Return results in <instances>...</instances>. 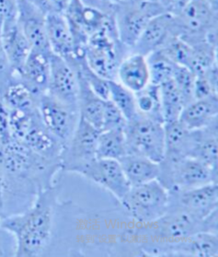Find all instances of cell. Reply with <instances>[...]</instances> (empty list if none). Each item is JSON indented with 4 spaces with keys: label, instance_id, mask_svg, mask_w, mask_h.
<instances>
[{
    "label": "cell",
    "instance_id": "obj_1",
    "mask_svg": "<svg viewBox=\"0 0 218 257\" xmlns=\"http://www.w3.org/2000/svg\"><path fill=\"white\" fill-rule=\"evenodd\" d=\"M57 201L58 190L52 186L40 192L25 211L0 220V226L16 238V257H39L47 253L53 237Z\"/></svg>",
    "mask_w": 218,
    "mask_h": 257
},
{
    "label": "cell",
    "instance_id": "obj_2",
    "mask_svg": "<svg viewBox=\"0 0 218 257\" xmlns=\"http://www.w3.org/2000/svg\"><path fill=\"white\" fill-rule=\"evenodd\" d=\"M217 211L204 220L194 217L181 207L169 203V208L161 217L153 222L137 225L125 231L126 241L136 243L143 254L157 246L208 231L217 233Z\"/></svg>",
    "mask_w": 218,
    "mask_h": 257
},
{
    "label": "cell",
    "instance_id": "obj_3",
    "mask_svg": "<svg viewBox=\"0 0 218 257\" xmlns=\"http://www.w3.org/2000/svg\"><path fill=\"white\" fill-rule=\"evenodd\" d=\"M0 169L37 193L55 186L61 163L35 153L16 140L0 146Z\"/></svg>",
    "mask_w": 218,
    "mask_h": 257
},
{
    "label": "cell",
    "instance_id": "obj_4",
    "mask_svg": "<svg viewBox=\"0 0 218 257\" xmlns=\"http://www.w3.org/2000/svg\"><path fill=\"white\" fill-rule=\"evenodd\" d=\"M5 108L12 140L49 160L61 163L63 146L44 125L38 106L27 109Z\"/></svg>",
    "mask_w": 218,
    "mask_h": 257
},
{
    "label": "cell",
    "instance_id": "obj_5",
    "mask_svg": "<svg viewBox=\"0 0 218 257\" xmlns=\"http://www.w3.org/2000/svg\"><path fill=\"white\" fill-rule=\"evenodd\" d=\"M130 52L120 42L113 21L89 37L85 58L96 74L106 80H115L119 63Z\"/></svg>",
    "mask_w": 218,
    "mask_h": 257
},
{
    "label": "cell",
    "instance_id": "obj_6",
    "mask_svg": "<svg viewBox=\"0 0 218 257\" xmlns=\"http://www.w3.org/2000/svg\"><path fill=\"white\" fill-rule=\"evenodd\" d=\"M128 216L137 225L153 222L167 211L170 195L158 180L130 186L119 201Z\"/></svg>",
    "mask_w": 218,
    "mask_h": 257
},
{
    "label": "cell",
    "instance_id": "obj_7",
    "mask_svg": "<svg viewBox=\"0 0 218 257\" xmlns=\"http://www.w3.org/2000/svg\"><path fill=\"white\" fill-rule=\"evenodd\" d=\"M159 165L157 180L169 192L183 191L217 182V169H212L193 157H182L176 161L163 159Z\"/></svg>",
    "mask_w": 218,
    "mask_h": 257
},
{
    "label": "cell",
    "instance_id": "obj_8",
    "mask_svg": "<svg viewBox=\"0 0 218 257\" xmlns=\"http://www.w3.org/2000/svg\"><path fill=\"white\" fill-rule=\"evenodd\" d=\"M178 38L189 45L217 42L218 10L204 0H191L174 16Z\"/></svg>",
    "mask_w": 218,
    "mask_h": 257
},
{
    "label": "cell",
    "instance_id": "obj_9",
    "mask_svg": "<svg viewBox=\"0 0 218 257\" xmlns=\"http://www.w3.org/2000/svg\"><path fill=\"white\" fill-rule=\"evenodd\" d=\"M126 154L147 157L159 163L164 156V123L136 114L124 128Z\"/></svg>",
    "mask_w": 218,
    "mask_h": 257
},
{
    "label": "cell",
    "instance_id": "obj_10",
    "mask_svg": "<svg viewBox=\"0 0 218 257\" xmlns=\"http://www.w3.org/2000/svg\"><path fill=\"white\" fill-rule=\"evenodd\" d=\"M162 13L165 12L157 1L117 2L114 22L123 46L130 52L148 23Z\"/></svg>",
    "mask_w": 218,
    "mask_h": 257
},
{
    "label": "cell",
    "instance_id": "obj_11",
    "mask_svg": "<svg viewBox=\"0 0 218 257\" xmlns=\"http://www.w3.org/2000/svg\"><path fill=\"white\" fill-rule=\"evenodd\" d=\"M99 134L98 129L80 117L73 137L63 147L60 158L62 171L80 175L95 160Z\"/></svg>",
    "mask_w": 218,
    "mask_h": 257
},
{
    "label": "cell",
    "instance_id": "obj_12",
    "mask_svg": "<svg viewBox=\"0 0 218 257\" xmlns=\"http://www.w3.org/2000/svg\"><path fill=\"white\" fill-rule=\"evenodd\" d=\"M38 109L44 125L64 147L78 126L79 108L63 103L46 92L39 97Z\"/></svg>",
    "mask_w": 218,
    "mask_h": 257
},
{
    "label": "cell",
    "instance_id": "obj_13",
    "mask_svg": "<svg viewBox=\"0 0 218 257\" xmlns=\"http://www.w3.org/2000/svg\"><path fill=\"white\" fill-rule=\"evenodd\" d=\"M155 256L216 257L217 233L203 231L173 243L157 246L147 252Z\"/></svg>",
    "mask_w": 218,
    "mask_h": 257
},
{
    "label": "cell",
    "instance_id": "obj_14",
    "mask_svg": "<svg viewBox=\"0 0 218 257\" xmlns=\"http://www.w3.org/2000/svg\"><path fill=\"white\" fill-rule=\"evenodd\" d=\"M80 175L102 186L119 201L127 193L130 186L119 161L96 158Z\"/></svg>",
    "mask_w": 218,
    "mask_h": 257
},
{
    "label": "cell",
    "instance_id": "obj_15",
    "mask_svg": "<svg viewBox=\"0 0 218 257\" xmlns=\"http://www.w3.org/2000/svg\"><path fill=\"white\" fill-rule=\"evenodd\" d=\"M169 195L170 203L200 220L218 211V182L183 191H170Z\"/></svg>",
    "mask_w": 218,
    "mask_h": 257
},
{
    "label": "cell",
    "instance_id": "obj_16",
    "mask_svg": "<svg viewBox=\"0 0 218 257\" xmlns=\"http://www.w3.org/2000/svg\"><path fill=\"white\" fill-rule=\"evenodd\" d=\"M47 93L63 103L78 107L79 79L77 70L63 57L54 53H51L50 58Z\"/></svg>",
    "mask_w": 218,
    "mask_h": 257
},
{
    "label": "cell",
    "instance_id": "obj_17",
    "mask_svg": "<svg viewBox=\"0 0 218 257\" xmlns=\"http://www.w3.org/2000/svg\"><path fill=\"white\" fill-rule=\"evenodd\" d=\"M17 23L32 50L51 52L46 32V14L31 0H17Z\"/></svg>",
    "mask_w": 218,
    "mask_h": 257
},
{
    "label": "cell",
    "instance_id": "obj_18",
    "mask_svg": "<svg viewBox=\"0 0 218 257\" xmlns=\"http://www.w3.org/2000/svg\"><path fill=\"white\" fill-rule=\"evenodd\" d=\"M176 37L178 35L174 16L162 13L148 23L130 52H136L147 57L152 52L162 50Z\"/></svg>",
    "mask_w": 218,
    "mask_h": 257
},
{
    "label": "cell",
    "instance_id": "obj_19",
    "mask_svg": "<svg viewBox=\"0 0 218 257\" xmlns=\"http://www.w3.org/2000/svg\"><path fill=\"white\" fill-rule=\"evenodd\" d=\"M46 32L51 52L63 57L76 69L79 64L75 54L74 37L68 22L63 15H46Z\"/></svg>",
    "mask_w": 218,
    "mask_h": 257
},
{
    "label": "cell",
    "instance_id": "obj_20",
    "mask_svg": "<svg viewBox=\"0 0 218 257\" xmlns=\"http://www.w3.org/2000/svg\"><path fill=\"white\" fill-rule=\"evenodd\" d=\"M51 53L31 50L22 68L16 73L21 82L38 98L47 92Z\"/></svg>",
    "mask_w": 218,
    "mask_h": 257
},
{
    "label": "cell",
    "instance_id": "obj_21",
    "mask_svg": "<svg viewBox=\"0 0 218 257\" xmlns=\"http://www.w3.org/2000/svg\"><path fill=\"white\" fill-rule=\"evenodd\" d=\"M218 122L204 128L189 130L187 157L217 169Z\"/></svg>",
    "mask_w": 218,
    "mask_h": 257
},
{
    "label": "cell",
    "instance_id": "obj_22",
    "mask_svg": "<svg viewBox=\"0 0 218 257\" xmlns=\"http://www.w3.org/2000/svg\"><path fill=\"white\" fill-rule=\"evenodd\" d=\"M115 80L134 93L142 91L150 84L147 57L136 52L126 55L119 63Z\"/></svg>",
    "mask_w": 218,
    "mask_h": 257
},
{
    "label": "cell",
    "instance_id": "obj_23",
    "mask_svg": "<svg viewBox=\"0 0 218 257\" xmlns=\"http://www.w3.org/2000/svg\"><path fill=\"white\" fill-rule=\"evenodd\" d=\"M0 40L6 57L17 73L22 68L32 50L30 44L17 23V18L4 23L0 31Z\"/></svg>",
    "mask_w": 218,
    "mask_h": 257
},
{
    "label": "cell",
    "instance_id": "obj_24",
    "mask_svg": "<svg viewBox=\"0 0 218 257\" xmlns=\"http://www.w3.org/2000/svg\"><path fill=\"white\" fill-rule=\"evenodd\" d=\"M178 120L188 130L204 128L218 122V97L190 102L182 109Z\"/></svg>",
    "mask_w": 218,
    "mask_h": 257
},
{
    "label": "cell",
    "instance_id": "obj_25",
    "mask_svg": "<svg viewBox=\"0 0 218 257\" xmlns=\"http://www.w3.org/2000/svg\"><path fill=\"white\" fill-rule=\"evenodd\" d=\"M119 162L130 186L147 183L159 177V163L147 157L126 154Z\"/></svg>",
    "mask_w": 218,
    "mask_h": 257
},
{
    "label": "cell",
    "instance_id": "obj_26",
    "mask_svg": "<svg viewBox=\"0 0 218 257\" xmlns=\"http://www.w3.org/2000/svg\"><path fill=\"white\" fill-rule=\"evenodd\" d=\"M77 73L79 79L78 107L80 117L101 132L102 112L105 99H102V97L96 94L81 74L78 71Z\"/></svg>",
    "mask_w": 218,
    "mask_h": 257
},
{
    "label": "cell",
    "instance_id": "obj_27",
    "mask_svg": "<svg viewBox=\"0 0 218 257\" xmlns=\"http://www.w3.org/2000/svg\"><path fill=\"white\" fill-rule=\"evenodd\" d=\"M164 156L163 159L176 161L187 157L189 130L178 120L164 122Z\"/></svg>",
    "mask_w": 218,
    "mask_h": 257
},
{
    "label": "cell",
    "instance_id": "obj_28",
    "mask_svg": "<svg viewBox=\"0 0 218 257\" xmlns=\"http://www.w3.org/2000/svg\"><path fill=\"white\" fill-rule=\"evenodd\" d=\"M126 155L124 129H111L100 132L97 140V158H109L119 161Z\"/></svg>",
    "mask_w": 218,
    "mask_h": 257
},
{
    "label": "cell",
    "instance_id": "obj_29",
    "mask_svg": "<svg viewBox=\"0 0 218 257\" xmlns=\"http://www.w3.org/2000/svg\"><path fill=\"white\" fill-rule=\"evenodd\" d=\"M159 87L164 122L178 120L186 106L184 97L172 80L163 83Z\"/></svg>",
    "mask_w": 218,
    "mask_h": 257
},
{
    "label": "cell",
    "instance_id": "obj_30",
    "mask_svg": "<svg viewBox=\"0 0 218 257\" xmlns=\"http://www.w3.org/2000/svg\"><path fill=\"white\" fill-rule=\"evenodd\" d=\"M135 96L137 114L151 120L164 123L159 86L150 83L142 91L135 93Z\"/></svg>",
    "mask_w": 218,
    "mask_h": 257
},
{
    "label": "cell",
    "instance_id": "obj_31",
    "mask_svg": "<svg viewBox=\"0 0 218 257\" xmlns=\"http://www.w3.org/2000/svg\"><path fill=\"white\" fill-rule=\"evenodd\" d=\"M146 57L150 74L151 84L159 86L163 83L172 80L177 64L174 63L162 50L152 52Z\"/></svg>",
    "mask_w": 218,
    "mask_h": 257
},
{
    "label": "cell",
    "instance_id": "obj_32",
    "mask_svg": "<svg viewBox=\"0 0 218 257\" xmlns=\"http://www.w3.org/2000/svg\"><path fill=\"white\" fill-rule=\"evenodd\" d=\"M109 86V98L114 105L121 111L126 120L135 117L137 114L136 96L117 80H108Z\"/></svg>",
    "mask_w": 218,
    "mask_h": 257
},
{
    "label": "cell",
    "instance_id": "obj_33",
    "mask_svg": "<svg viewBox=\"0 0 218 257\" xmlns=\"http://www.w3.org/2000/svg\"><path fill=\"white\" fill-rule=\"evenodd\" d=\"M77 71L79 72L81 76L85 79L89 86L96 94L98 95L102 99L109 98V86L108 80L101 77L100 75L96 74L92 69L89 67L85 61V58L80 60L76 68Z\"/></svg>",
    "mask_w": 218,
    "mask_h": 257
},
{
    "label": "cell",
    "instance_id": "obj_34",
    "mask_svg": "<svg viewBox=\"0 0 218 257\" xmlns=\"http://www.w3.org/2000/svg\"><path fill=\"white\" fill-rule=\"evenodd\" d=\"M194 80L195 74L190 69L183 66L176 65L173 74L172 80L184 97L186 105L193 100V89Z\"/></svg>",
    "mask_w": 218,
    "mask_h": 257
},
{
    "label": "cell",
    "instance_id": "obj_35",
    "mask_svg": "<svg viewBox=\"0 0 218 257\" xmlns=\"http://www.w3.org/2000/svg\"><path fill=\"white\" fill-rule=\"evenodd\" d=\"M126 122L127 120L125 116L110 99L104 101L101 131H106L111 129H124Z\"/></svg>",
    "mask_w": 218,
    "mask_h": 257
},
{
    "label": "cell",
    "instance_id": "obj_36",
    "mask_svg": "<svg viewBox=\"0 0 218 257\" xmlns=\"http://www.w3.org/2000/svg\"><path fill=\"white\" fill-rule=\"evenodd\" d=\"M17 253V241L11 231L0 226V257H14Z\"/></svg>",
    "mask_w": 218,
    "mask_h": 257
},
{
    "label": "cell",
    "instance_id": "obj_37",
    "mask_svg": "<svg viewBox=\"0 0 218 257\" xmlns=\"http://www.w3.org/2000/svg\"><path fill=\"white\" fill-rule=\"evenodd\" d=\"M16 76V72L12 68L0 40V92L6 88Z\"/></svg>",
    "mask_w": 218,
    "mask_h": 257
},
{
    "label": "cell",
    "instance_id": "obj_38",
    "mask_svg": "<svg viewBox=\"0 0 218 257\" xmlns=\"http://www.w3.org/2000/svg\"><path fill=\"white\" fill-rule=\"evenodd\" d=\"M72 0H38L36 6L46 15H65Z\"/></svg>",
    "mask_w": 218,
    "mask_h": 257
},
{
    "label": "cell",
    "instance_id": "obj_39",
    "mask_svg": "<svg viewBox=\"0 0 218 257\" xmlns=\"http://www.w3.org/2000/svg\"><path fill=\"white\" fill-rule=\"evenodd\" d=\"M17 17V0H0V31L6 21Z\"/></svg>",
    "mask_w": 218,
    "mask_h": 257
},
{
    "label": "cell",
    "instance_id": "obj_40",
    "mask_svg": "<svg viewBox=\"0 0 218 257\" xmlns=\"http://www.w3.org/2000/svg\"><path fill=\"white\" fill-rule=\"evenodd\" d=\"M165 13L176 16L181 12L191 0H156Z\"/></svg>",
    "mask_w": 218,
    "mask_h": 257
},
{
    "label": "cell",
    "instance_id": "obj_41",
    "mask_svg": "<svg viewBox=\"0 0 218 257\" xmlns=\"http://www.w3.org/2000/svg\"><path fill=\"white\" fill-rule=\"evenodd\" d=\"M204 1H206L207 3L210 4L213 8L218 10V0H204Z\"/></svg>",
    "mask_w": 218,
    "mask_h": 257
},
{
    "label": "cell",
    "instance_id": "obj_42",
    "mask_svg": "<svg viewBox=\"0 0 218 257\" xmlns=\"http://www.w3.org/2000/svg\"><path fill=\"white\" fill-rule=\"evenodd\" d=\"M143 2V1H156V0H118V2Z\"/></svg>",
    "mask_w": 218,
    "mask_h": 257
},
{
    "label": "cell",
    "instance_id": "obj_43",
    "mask_svg": "<svg viewBox=\"0 0 218 257\" xmlns=\"http://www.w3.org/2000/svg\"><path fill=\"white\" fill-rule=\"evenodd\" d=\"M107 1H111V2H114V3L118 2V0H107Z\"/></svg>",
    "mask_w": 218,
    "mask_h": 257
},
{
    "label": "cell",
    "instance_id": "obj_44",
    "mask_svg": "<svg viewBox=\"0 0 218 257\" xmlns=\"http://www.w3.org/2000/svg\"><path fill=\"white\" fill-rule=\"evenodd\" d=\"M31 1H33L35 5H36V3H37L38 0H31Z\"/></svg>",
    "mask_w": 218,
    "mask_h": 257
}]
</instances>
